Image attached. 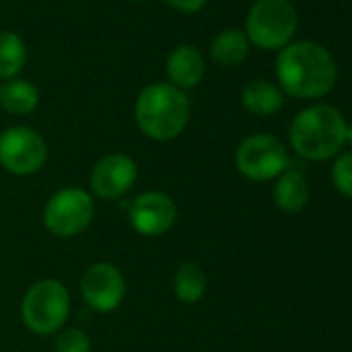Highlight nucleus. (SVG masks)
<instances>
[{"label":"nucleus","mask_w":352,"mask_h":352,"mask_svg":"<svg viewBox=\"0 0 352 352\" xmlns=\"http://www.w3.org/2000/svg\"><path fill=\"white\" fill-rule=\"evenodd\" d=\"M234 164L245 179L265 183L278 179L282 172L290 168V155L278 137L270 133H255L239 143Z\"/></svg>","instance_id":"423d86ee"},{"label":"nucleus","mask_w":352,"mask_h":352,"mask_svg":"<svg viewBox=\"0 0 352 352\" xmlns=\"http://www.w3.org/2000/svg\"><path fill=\"white\" fill-rule=\"evenodd\" d=\"M276 77L282 94L296 100H319L338 81V67L329 50L319 42H290L276 58Z\"/></svg>","instance_id":"f257e3e1"},{"label":"nucleus","mask_w":352,"mask_h":352,"mask_svg":"<svg viewBox=\"0 0 352 352\" xmlns=\"http://www.w3.org/2000/svg\"><path fill=\"white\" fill-rule=\"evenodd\" d=\"M166 3L179 13H185V15H193V13H199L208 0H166Z\"/></svg>","instance_id":"412c9836"},{"label":"nucleus","mask_w":352,"mask_h":352,"mask_svg":"<svg viewBox=\"0 0 352 352\" xmlns=\"http://www.w3.org/2000/svg\"><path fill=\"white\" fill-rule=\"evenodd\" d=\"M69 311V290L56 278H44L32 284L21 302V319L25 327L38 336L58 333L67 323Z\"/></svg>","instance_id":"20e7f679"},{"label":"nucleus","mask_w":352,"mask_h":352,"mask_svg":"<svg viewBox=\"0 0 352 352\" xmlns=\"http://www.w3.org/2000/svg\"><path fill=\"white\" fill-rule=\"evenodd\" d=\"M48 145L30 126H11L0 135V166L15 176H32L46 164Z\"/></svg>","instance_id":"6e6552de"},{"label":"nucleus","mask_w":352,"mask_h":352,"mask_svg":"<svg viewBox=\"0 0 352 352\" xmlns=\"http://www.w3.org/2000/svg\"><path fill=\"white\" fill-rule=\"evenodd\" d=\"M56 352H91L89 336L79 327H63L54 340Z\"/></svg>","instance_id":"aec40b11"},{"label":"nucleus","mask_w":352,"mask_h":352,"mask_svg":"<svg viewBox=\"0 0 352 352\" xmlns=\"http://www.w3.org/2000/svg\"><path fill=\"white\" fill-rule=\"evenodd\" d=\"M249 46L251 44L243 32L226 30L214 38L210 54H212V60L220 67H236L247 58Z\"/></svg>","instance_id":"f3484780"},{"label":"nucleus","mask_w":352,"mask_h":352,"mask_svg":"<svg viewBox=\"0 0 352 352\" xmlns=\"http://www.w3.org/2000/svg\"><path fill=\"white\" fill-rule=\"evenodd\" d=\"M131 3H143V0H131Z\"/></svg>","instance_id":"5701e85b"},{"label":"nucleus","mask_w":352,"mask_h":352,"mask_svg":"<svg viewBox=\"0 0 352 352\" xmlns=\"http://www.w3.org/2000/svg\"><path fill=\"white\" fill-rule=\"evenodd\" d=\"M241 102L247 112L255 116H272L282 110L284 106V94L278 85L257 79L251 81L243 87L241 91Z\"/></svg>","instance_id":"4468645a"},{"label":"nucleus","mask_w":352,"mask_h":352,"mask_svg":"<svg viewBox=\"0 0 352 352\" xmlns=\"http://www.w3.org/2000/svg\"><path fill=\"white\" fill-rule=\"evenodd\" d=\"M309 197H311V187L305 172L288 168L278 176L274 187V204L280 212L284 214L302 212L309 204Z\"/></svg>","instance_id":"ddd939ff"},{"label":"nucleus","mask_w":352,"mask_h":352,"mask_svg":"<svg viewBox=\"0 0 352 352\" xmlns=\"http://www.w3.org/2000/svg\"><path fill=\"white\" fill-rule=\"evenodd\" d=\"M176 204L170 195L162 191L141 193L129 210L131 226L141 236H162L176 222Z\"/></svg>","instance_id":"9b49d317"},{"label":"nucleus","mask_w":352,"mask_h":352,"mask_svg":"<svg viewBox=\"0 0 352 352\" xmlns=\"http://www.w3.org/2000/svg\"><path fill=\"white\" fill-rule=\"evenodd\" d=\"M346 145L352 147V122L346 124Z\"/></svg>","instance_id":"4be33fe9"},{"label":"nucleus","mask_w":352,"mask_h":352,"mask_svg":"<svg viewBox=\"0 0 352 352\" xmlns=\"http://www.w3.org/2000/svg\"><path fill=\"white\" fill-rule=\"evenodd\" d=\"M83 300L98 313H112L120 307L126 282L122 272L110 261H98L85 270L79 282Z\"/></svg>","instance_id":"1a4fd4ad"},{"label":"nucleus","mask_w":352,"mask_h":352,"mask_svg":"<svg viewBox=\"0 0 352 352\" xmlns=\"http://www.w3.org/2000/svg\"><path fill=\"white\" fill-rule=\"evenodd\" d=\"M331 183L340 195L352 199V151H342L336 155L331 166Z\"/></svg>","instance_id":"6ab92c4d"},{"label":"nucleus","mask_w":352,"mask_h":352,"mask_svg":"<svg viewBox=\"0 0 352 352\" xmlns=\"http://www.w3.org/2000/svg\"><path fill=\"white\" fill-rule=\"evenodd\" d=\"M166 73H168L170 85L179 89H191L206 75L204 54L191 44H181L179 48H174L170 52L166 60Z\"/></svg>","instance_id":"f8f14e48"},{"label":"nucleus","mask_w":352,"mask_h":352,"mask_svg":"<svg viewBox=\"0 0 352 352\" xmlns=\"http://www.w3.org/2000/svg\"><path fill=\"white\" fill-rule=\"evenodd\" d=\"M208 290V276L195 261H185L174 274V294L185 305H195Z\"/></svg>","instance_id":"dca6fc26"},{"label":"nucleus","mask_w":352,"mask_h":352,"mask_svg":"<svg viewBox=\"0 0 352 352\" xmlns=\"http://www.w3.org/2000/svg\"><path fill=\"white\" fill-rule=\"evenodd\" d=\"M0 104L9 114H32L40 104V91L32 81L11 79L0 87Z\"/></svg>","instance_id":"2eb2a0df"},{"label":"nucleus","mask_w":352,"mask_h":352,"mask_svg":"<svg viewBox=\"0 0 352 352\" xmlns=\"http://www.w3.org/2000/svg\"><path fill=\"white\" fill-rule=\"evenodd\" d=\"M94 197L79 187L56 191L44 208V226L60 239L81 234L94 220Z\"/></svg>","instance_id":"0eeeda50"},{"label":"nucleus","mask_w":352,"mask_h":352,"mask_svg":"<svg viewBox=\"0 0 352 352\" xmlns=\"http://www.w3.org/2000/svg\"><path fill=\"white\" fill-rule=\"evenodd\" d=\"M346 118L329 104H315L300 110L288 131L296 155L309 162H323L342 153L346 145Z\"/></svg>","instance_id":"f03ea898"},{"label":"nucleus","mask_w":352,"mask_h":352,"mask_svg":"<svg viewBox=\"0 0 352 352\" xmlns=\"http://www.w3.org/2000/svg\"><path fill=\"white\" fill-rule=\"evenodd\" d=\"M28 60V48L21 36L0 32V79H15Z\"/></svg>","instance_id":"a211bd4d"},{"label":"nucleus","mask_w":352,"mask_h":352,"mask_svg":"<svg viewBox=\"0 0 352 352\" xmlns=\"http://www.w3.org/2000/svg\"><path fill=\"white\" fill-rule=\"evenodd\" d=\"M137 176H139L137 162L131 155L116 151L100 157L94 164L89 185L96 197L114 201L133 189V185L137 183Z\"/></svg>","instance_id":"9d476101"},{"label":"nucleus","mask_w":352,"mask_h":352,"mask_svg":"<svg viewBox=\"0 0 352 352\" xmlns=\"http://www.w3.org/2000/svg\"><path fill=\"white\" fill-rule=\"evenodd\" d=\"M191 106L183 89L170 83H151L141 89L135 102V122L153 141H172L189 122Z\"/></svg>","instance_id":"7ed1b4c3"},{"label":"nucleus","mask_w":352,"mask_h":352,"mask_svg":"<svg viewBox=\"0 0 352 352\" xmlns=\"http://www.w3.org/2000/svg\"><path fill=\"white\" fill-rule=\"evenodd\" d=\"M245 36L261 50L286 48L298 28V15L290 0H257L249 9Z\"/></svg>","instance_id":"39448f33"}]
</instances>
